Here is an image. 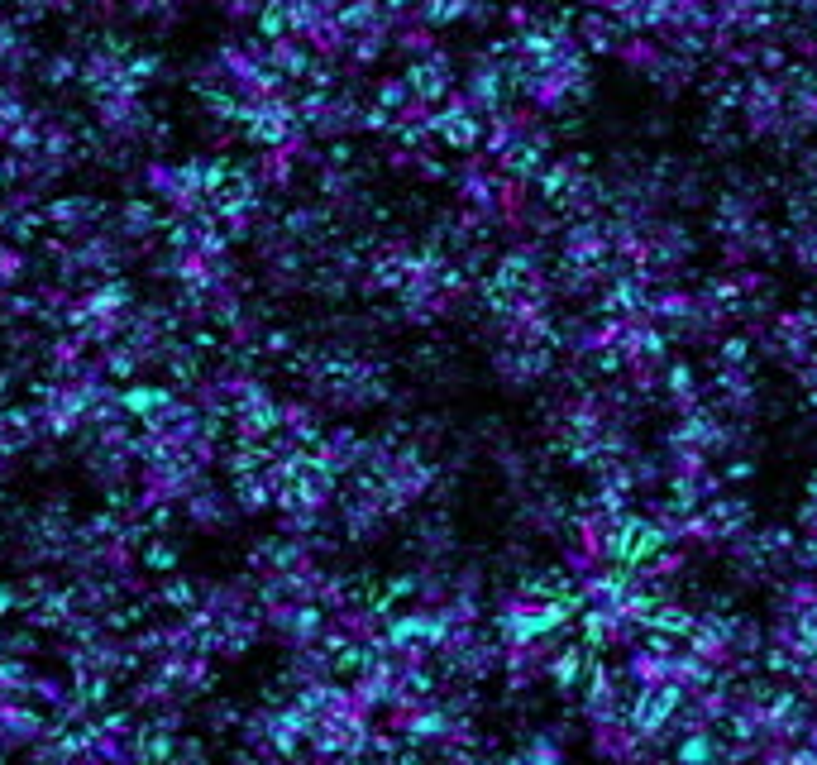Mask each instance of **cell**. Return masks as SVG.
<instances>
[{"instance_id": "obj_2", "label": "cell", "mask_w": 817, "mask_h": 765, "mask_svg": "<svg viewBox=\"0 0 817 765\" xmlns=\"http://www.w3.org/2000/svg\"><path fill=\"white\" fill-rule=\"evenodd\" d=\"M5 608H10V593H5V589H0V612H5Z\"/></svg>"}, {"instance_id": "obj_1", "label": "cell", "mask_w": 817, "mask_h": 765, "mask_svg": "<svg viewBox=\"0 0 817 765\" xmlns=\"http://www.w3.org/2000/svg\"><path fill=\"white\" fill-rule=\"evenodd\" d=\"M125 402H129V407H153V402H158V393H129Z\"/></svg>"}]
</instances>
